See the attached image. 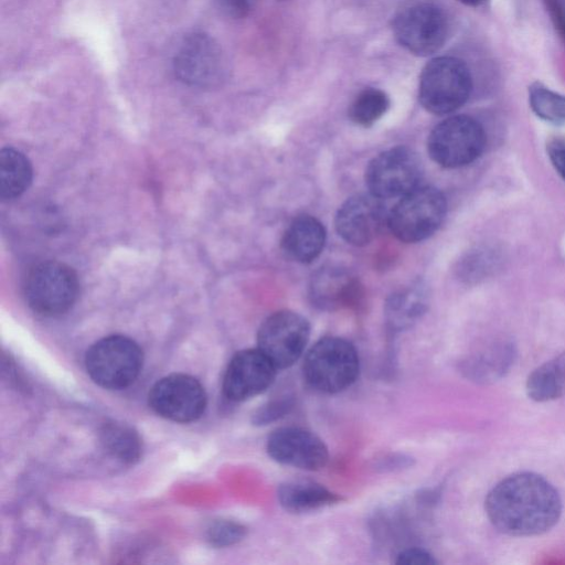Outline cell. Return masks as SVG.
Instances as JSON below:
<instances>
[{"mask_svg": "<svg viewBox=\"0 0 565 565\" xmlns=\"http://www.w3.org/2000/svg\"><path fill=\"white\" fill-rule=\"evenodd\" d=\"M486 511L500 532L531 536L545 533L557 523L562 501L557 490L543 477L518 472L490 490Z\"/></svg>", "mask_w": 565, "mask_h": 565, "instance_id": "obj_1", "label": "cell"}, {"mask_svg": "<svg viewBox=\"0 0 565 565\" xmlns=\"http://www.w3.org/2000/svg\"><path fill=\"white\" fill-rule=\"evenodd\" d=\"M471 92L470 70L458 57H435L422 71L418 98L422 106L431 114L454 113L466 104Z\"/></svg>", "mask_w": 565, "mask_h": 565, "instance_id": "obj_2", "label": "cell"}, {"mask_svg": "<svg viewBox=\"0 0 565 565\" xmlns=\"http://www.w3.org/2000/svg\"><path fill=\"white\" fill-rule=\"evenodd\" d=\"M302 371L311 387L334 394L347 390L356 381L360 360L352 343L342 338L326 337L307 352Z\"/></svg>", "mask_w": 565, "mask_h": 565, "instance_id": "obj_3", "label": "cell"}, {"mask_svg": "<svg viewBox=\"0 0 565 565\" xmlns=\"http://www.w3.org/2000/svg\"><path fill=\"white\" fill-rule=\"evenodd\" d=\"M444 194L430 185H418L394 205L387 225L394 236L405 243H416L431 236L446 216Z\"/></svg>", "mask_w": 565, "mask_h": 565, "instance_id": "obj_4", "label": "cell"}, {"mask_svg": "<svg viewBox=\"0 0 565 565\" xmlns=\"http://www.w3.org/2000/svg\"><path fill=\"white\" fill-rule=\"evenodd\" d=\"M142 362L140 347L130 338L119 334L98 340L85 355V366L90 379L108 390L129 386L138 377Z\"/></svg>", "mask_w": 565, "mask_h": 565, "instance_id": "obj_5", "label": "cell"}, {"mask_svg": "<svg viewBox=\"0 0 565 565\" xmlns=\"http://www.w3.org/2000/svg\"><path fill=\"white\" fill-rule=\"evenodd\" d=\"M482 125L467 115L450 116L430 131L427 151L439 166L456 169L476 161L486 148Z\"/></svg>", "mask_w": 565, "mask_h": 565, "instance_id": "obj_6", "label": "cell"}, {"mask_svg": "<svg viewBox=\"0 0 565 565\" xmlns=\"http://www.w3.org/2000/svg\"><path fill=\"white\" fill-rule=\"evenodd\" d=\"M29 307L47 317L63 315L77 300L79 282L76 273L66 264L47 260L34 265L24 280Z\"/></svg>", "mask_w": 565, "mask_h": 565, "instance_id": "obj_7", "label": "cell"}, {"mask_svg": "<svg viewBox=\"0 0 565 565\" xmlns=\"http://www.w3.org/2000/svg\"><path fill=\"white\" fill-rule=\"evenodd\" d=\"M392 29L405 50L417 56H428L444 46L449 26L440 8L423 2L401 10L393 19Z\"/></svg>", "mask_w": 565, "mask_h": 565, "instance_id": "obj_8", "label": "cell"}, {"mask_svg": "<svg viewBox=\"0 0 565 565\" xmlns=\"http://www.w3.org/2000/svg\"><path fill=\"white\" fill-rule=\"evenodd\" d=\"M422 162L407 147H394L374 157L365 170L369 192L380 199L401 198L419 185Z\"/></svg>", "mask_w": 565, "mask_h": 565, "instance_id": "obj_9", "label": "cell"}, {"mask_svg": "<svg viewBox=\"0 0 565 565\" xmlns=\"http://www.w3.org/2000/svg\"><path fill=\"white\" fill-rule=\"evenodd\" d=\"M310 324L301 315L280 310L267 317L257 333L258 349L278 369L291 366L302 355Z\"/></svg>", "mask_w": 565, "mask_h": 565, "instance_id": "obj_10", "label": "cell"}, {"mask_svg": "<svg viewBox=\"0 0 565 565\" xmlns=\"http://www.w3.org/2000/svg\"><path fill=\"white\" fill-rule=\"evenodd\" d=\"M173 70L183 83L209 88L224 79L225 61L221 47L210 35L192 33L175 52Z\"/></svg>", "mask_w": 565, "mask_h": 565, "instance_id": "obj_11", "label": "cell"}, {"mask_svg": "<svg viewBox=\"0 0 565 565\" xmlns=\"http://www.w3.org/2000/svg\"><path fill=\"white\" fill-rule=\"evenodd\" d=\"M149 404L159 416L177 422L199 419L206 407L202 384L188 374H170L160 379L149 393Z\"/></svg>", "mask_w": 565, "mask_h": 565, "instance_id": "obj_12", "label": "cell"}, {"mask_svg": "<svg viewBox=\"0 0 565 565\" xmlns=\"http://www.w3.org/2000/svg\"><path fill=\"white\" fill-rule=\"evenodd\" d=\"M277 370L258 348L239 351L226 367L223 393L231 401H246L266 391L275 381Z\"/></svg>", "mask_w": 565, "mask_h": 565, "instance_id": "obj_13", "label": "cell"}, {"mask_svg": "<svg viewBox=\"0 0 565 565\" xmlns=\"http://www.w3.org/2000/svg\"><path fill=\"white\" fill-rule=\"evenodd\" d=\"M382 199L372 193H360L348 199L338 210L334 224L338 234L349 244L364 246L371 243L387 223Z\"/></svg>", "mask_w": 565, "mask_h": 565, "instance_id": "obj_14", "label": "cell"}, {"mask_svg": "<svg viewBox=\"0 0 565 565\" xmlns=\"http://www.w3.org/2000/svg\"><path fill=\"white\" fill-rule=\"evenodd\" d=\"M266 449L277 462L302 470H319L329 460V451L321 438L299 427H281L268 437Z\"/></svg>", "mask_w": 565, "mask_h": 565, "instance_id": "obj_15", "label": "cell"}, {"mask_svg": "<svg viewBox=\"0 0 565 565\" xmlns=\"http://www.w3.org/2000/svg\"><path fill=\"white\" fill-rule=\"evenodd\" d=\"M361 287L355 276L340 266L320 268L311 278L309 298L321 310H337L353 305Z\"/></svg>", "mask_w": 565, "mask_h": 565, "instance_id": "obj_16", "label": "cell"}, {"mask_svg": "<svg viewBox=\"0 0 565 565\" xmlns=\"http://www.w3.org/2000/svg\"><path fill=\"white\" fill-rule=\"evenodd\" d=\"M326 236V228L319 220L311 215H300L286 228L281 249L289 259L309 264L321 254Z\"/></svg>", "mask_w": 565, "mask_h": 565, "instance_id": "obj_17", "label": "cell"}, {"mask_svg": "<svg viewBox=\"0 0 565 565\" xmlns=\"http://www.w3.org/2000/svg\"><path fill=\"white\" fill-rule=\"evenodd\" d=\"M280 505L291 513H305L334 504L341 500L337 493L311 480H291L278 489Z\"/></svg>", "mask_w": 565, "mask_h": 565, "instance_id": "obj_18", "label": "cell"}, {"mask_svg": "<svg viewBox=\"0 0 565 565\" xmlns=\"http://www.w3.org/2000/svg\"><path fill=\"white\" fill-rule=\"evenodd\" d=\"M514 350L510 343L491 344L466 362L465 372L473 381L488 383L499 380L510 369L514 360Z\"/></svg>", "mask_w": 565, "mask_h": 565, "instance_id": "obj_19", "label": "cell"}, {"mask_svg": "<svg viewBox=\"0 0 565 565\" xmlns=\"http://www.w3.org/2000/svg\"><path fill=\"white\" fill-rule=\"evenodd\" d=\"M526 393L536 402H548L564 395L565 352L543 363L529 375Z\"/></svg>", "mask_w": 565, "mask_h": 565, "instance_id": "obj_20", "label": "cell"}, {"mask_svg": "<svg viewBox=\"0 0 565 565\" xmlns=\"http://www.w3.org/2000/svg\"><path fill=\"white\" fill-rule=\"evenodd\" d=\"M32 167L19 150L3 148L0 151V198L10 201L19 198L31 184Z\"/></svg>", "mask_w": 565, "mask_h": 565, "instance_id": "obj_21", "label": "cell"}, {"mask_svg": "<svg viewBox=\"0 0 565 565\" xmlns=\"http://www.w3.org/2000/svg\"><path fill=\"white\" fill-rule=\"evenodd\" d=\"M425 310V292L417 285L392 295L386 303L385 315L393 330H403L411 327Z\"/></svg>", "mask_w": 565, "mask_h": 565, "instance_id": "obj_22", "label": "cell"}, {"mask_svg": "<svg viewBox=\"0 0 565 565\" xmlns=\"http://www.w3.org/2000/svg\"><path fill=\"white\" fill-rule=\"evenodd\" d=\"M100 443L104 449L117 460L134 463L141 455L139 435L122 423H107L100 429Z\"/></svg>", "mask_w": 565, "mask_h": 565, "instance_id": "obj_23", "label": "cell"}, {"mask_svg": "<svg viewBox=\"0 0 565 565\" xmlns=\"http://www.w3.org/2000/svg\"><path fill=\"white\" fill-rule=\"evenodd\" d=\"M529 105L540 119L565 126V96L535 82L529 87Z\"/></svg>", "mask_w": 565, "mask_h": 565, "instance_id": "obj_24", "label": "cell"}, {"mask_svg": "<svg viewBox=\"0 0 565 565\" xmlns=\"http://www.w3.org/2000/svg\"><path fill=\"white\" fill-rule=\"evenodd\" d=\"M387 95L377 88H365L352 102L349 109L350 119L362 127L375 124L388 109Z\"/></svg>", "mask_w": 565, "mask_h": 565, "instance_id": "obj_25", "label": "cell"}, {"mask_svg": "<svg viewBox=\"0 0 565 565\" xmlns=\"http://www.w3.org/2000/svg\"><path fill=\"white\" fill-rule=\"evenodd\" d=\"M500 257L495 249L482 248L473 250L462 262L461 276L466 280L483 279L491 275L499 266Z\"/></svg>", "mask_w": 565, "mask_h": 565, "instance_id": "obj_26", "label": "cell"}, {"mask_svg": "<svg viewBox=\"0 0 565 565\" xmlns=\"http://www.w3.org/2000/svg\"><path fill=\"white\" fill-rule=\"evenodd\" d=\"M246 529L233 521H217L207 531L209 541L216 546H227L239 542Z\"/></svg>", "mask_w": 565, "mask_h": 565, "instance_id": "obj_27", "label": "cell"}, {"mask_svg": "<svg viewBox=\"0 0 565 565\" xmlns=\"http://www.w3.org/2000/svg\"><path fill=\"white\" fill-rule=\"evenodd\" d=\"M292 407L289 398L276 399L264 405L254 416L256 425H267L282 416H285Z\"/></svg>", "mask_w": 565, "mask_h": 565, "instance_id": "obj_28", "label": "cell"}, {"mask_svg": "<svg viewBox=\"0 0 565 565\" xmlns=\"http://www.w3.org/2000/svg\"><path fill=\"white\" fill-rule=\"evenodd\" d=\"M395 563L399 565H435L437 559L426 550L409 547L397 554Z\"/></svg>", "mask_w": 565, "mask_h": 565, "instance_id": "obj_29", "label": "cell"}, {"mask_svg": "<svg viewBox=\"0 0 565 565\" xmlns=\"http://www.w3.org/2000/svg\"><path fill=\"white\" fill-rule=\"evenodd\" d=\"M546 152L554 170L565 182V138H554L548 141Z\"/></svg>", "mask_w": 565, "mask_h": 565, "instance_id": "obj_30", "label": "cell"}, {"mask_svg": "<svg viewBox=\"0 0 565 565\" xmlns=\"http://www.w3.org/2000/svg\"><path fill=\"white\" fill-rule=\"evenodd\" d=\"M551 20L565 42V0H542Z\"/></svg>", "mask_w": 565, "mask_h": 565, "instance_id": "obj_31", "label": "cell"}, {"mask_svg": "<svg viewBox=\"0 0 565 565\" xmlns=\"http://www.w3.org/2000/svg\"><path fill=\"white\" fill-rule=\"evenodd\" d=\"M222 9L230 15L241 18L246 15L256 0H218Z\"/></svg>", "mask_w": 565, "mask_h": 565, "instance_id": "obj_32", "label": "cell"}, {"mask_svg": "<svg viewBox=\"0 0 565 565\" xmlns=\"http://www.w3.org/2000/svg\"><path fill=\"white\" fill-rule=\"evenodd\" d=\"M461 2L462 4L469 6V7H477L481 4L484 0H457Z\"/></svg>", "mask_w": 565, "mask_h": 565, "instance_id": "obj_33", "label": "cell"}]
</instances>
